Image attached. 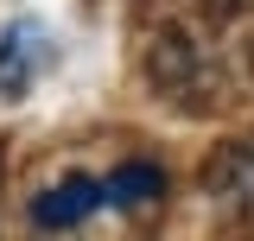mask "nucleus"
Wrapping results in <instances>:
<instances>
[{"label":"nucleus","mask_w":254,"mask_h":241,"mask_svg":"<svg viewBox=\"0 0 254 241\" xmlns=\"http://www.w3.org/2000/svg\"><path fill=\"white\" fill-rule=\"evenodd\" d=\"M45 63H51V38H45L38 19H13V26L0 32V89L6 95H19Z\"/></svg>","instance_id":"nucleus-1"},{"label":"nucleus","mask_w":254,"mask_h":241,"mask_svg":"<svg viewBox=\"0 0 254 241\" xmlns=\"http://www.w3.org/2000/svg\"><path fill=\"white\" fill-rule=\"evenodd\" d=\"M95 203H102V184L83 178V172H70V178L45 184V190L32 197V222H38V229H76Z\"/></svg>","instance_id":"nucleus-2"},{"label":"nucleus","mask_w":254,"mask_h":241,"mask_svg":"<svg viewBox=\"0 0 254 241\" xmlns=\"http://www.w3.org/2000/svg\"><path fill=\"white\" fill-rule=\"evenodd\" d=\"M210 197L229 203V210H242V216H254V133L210 159Z\"/></svg>","instance_id":"nucleus-3"},{"label":"nucleus","mask_w":254,"mask_h":241,"mask_svg":"<svg viewBox=\"0 0 254 241\" xmlns=\"http://www.w3.org/2000/svg\"><path fill=\"white\" fill-rule=\"evenodd\" d=\"M159 197H165V172L153 159H133V165H121V172L102 178V203H115V210H146Z\"/></svg>","instance_id":"nucleus-4"},{"label":"nucleus","mask_w":254,"mask_h":241,"mask_svg":"<svg viewBox=\"0 0 254 241\" xmlns=\"http://www.w3.org/2000/svg\"><path fill=\"white\" fill-rule=\"evenodd\" d=\"M222 6H254V0H222Z\"/></svg>","instance_id":"nucleus-5"}]
</instances>
